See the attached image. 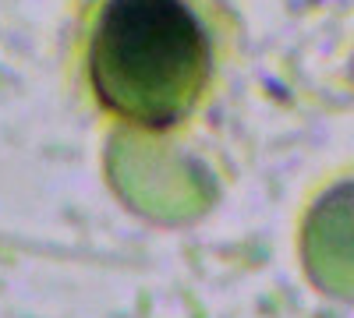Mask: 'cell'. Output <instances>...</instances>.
I'll return each instance as SVG.
<instances>
[{
	"label": "cell",
	"instance_id": "6da1fadb",
	"mask_svg": "<svg viewBox=\"0 0 354 318\" xmlns=\"http://www.w3.org/2000/svg\"><path fill=\"white\" fill-rule=\"evenodd\" d=\"M213 46L185 0H106L93 39L88 78L96 99L138 128H170L198 103Z\"/></svg>",
	"mask_w": 354,
	"mask_h": 318
}]
</instances>
